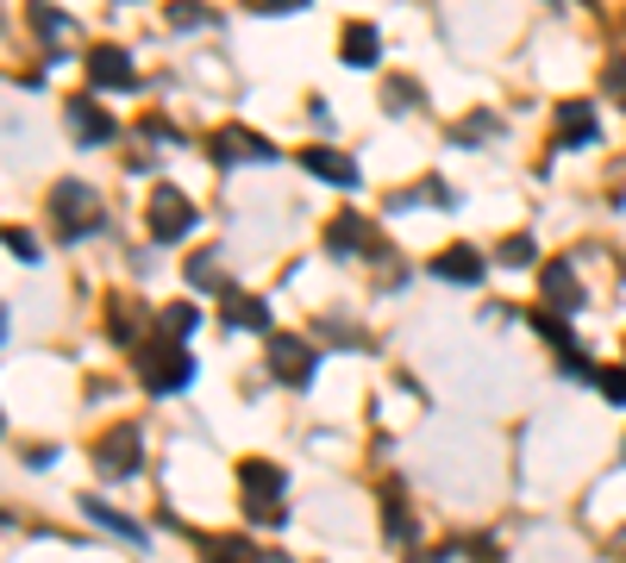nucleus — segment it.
Returning a JSON list of instances; mask_svg holds the SVG:
<instances>
[{
  "mask_svg": "<svg viewBox=\"0 0 626 563\" xmlns=\"http://www.w3.org/2000/svg\"><path fill=\"white\" fill-rule=\"evenodd\" d=\"M138 382H144V394H156V401L182 394L188 382H195L188 345H182V338H151V345H138Z\"/></svg>",
  "mask_w": 626,
  "mask_h": 563,
  "instance_id": "nucleus-1",
  "label": "nucleus"
},
{
  "mask_svg": "<svg viewBox=\"0 0 626 563\" xmlns=\"http://www.w3.org/2000/svg\"><path fill=\"white\" fill-rule=\"evenodd\" d=\"M238 488H245V513H251L257 526H282L289 520V507H282L289 476H282L270 457H245V464H238Z\"/></svg>",
  "mask_w": 626,
  "mask_h": 563,
  "instance_id": "nucleus-2",
  "label": "nucleus"
},
{
  "mask_svg": "<svg viewBox=\"0 0 626 563\" xmlns=\"http://www.w3.org/2000/svg\"><path fill=\"white\" fill-rule=\"evenodd\" d=\"M51 226H57L63 238L100 232V195L88 182H57V188H51Z\"/></svg>",
  "mask_w": 626,
  "mask_h": 563,
  "instance_id": "nucleus-3",
  "label": "nucleus"
},
{
  "mask_svg": "<svg viewBox=\"0 0 626 563\" xmlns=\"http://www.w3.org/2000/svg\"><path fill=\"white\" fill-rule=\"evenodd\" d=\"M313 369H320V350H313L307 338H294V332H276V338H270V376H276V382L307 389Z\"/></svg>",
  "mask_w": 626,
  "mask_h": 563,
  "instance_id": "nucleus-4",
  "label": "nucleus"
},
{
  "mask_svg": "<svg viewBox=\"0 0 626 563\" xmlns=\"http://www.w3.org/2000/svg\"><path fill=\"white\" fill-rule=\"evenodd\" d=\"M151 238L156 245H176V238H188L195 232V201L182 195V188H156L151 195Z\"/></svg>",
  "mask_w": 626,
  "mask_h": 563,
  "instance_id": "nucleus-5",
  "label": "nucleus"
},
{
  "mask_svg": "<svg viewBox=\"0 0 626 563\" xmlns=\"http://www.w3.org/2000/svg\"><path fill=\"white\" fill-rule=\"evenodd\" d=\"M95 469L100 476H138L144 469V445H138V426H114V432H100V445H95Z\"/></svg>",
  "mask_w": 626,
  "mask_h": 563,
  "instance_id": "nucleus-6",
  "label": "nucleus"
},
{
  "mask_svg": "<svg viewBox=\"0 0 626 563\" xmlns=\"http://www.w3.org/2000/svg\"><path fill=\"white\" fill-rule=\"evenodd\" d=\"M63 119H69V132H76L82 144H114V138H119L114 113H100V100H95V95H69Z\"/></svg>",
  "mask_w": 626,
  "mask_h": 563,
  "instance_id": "nucleus-7",
  "label": "nucleus"
},
{
  "mask_svg": "<svg viewBox=\"0 0 626 563\" xmlns=\"http://www.w3.org/2000/svg\"><path fill=\"white\" fill-rule=\"evenodd\" d=\"M207 156H214L219 170H233V163H276V144H263L257 132H238V126H226V132L207 144Z\"/></svg>",
  "mask_w": 626,
  "mask_h": 563,
  "instance_id": "nucleus-8",
  "label": "nucleus"
},
{
  "mask_svg": "<svg viewBox=\"0 0 626 563\" xmlns=\"http://www.w3.org/2000/svg\"><path fill=\"white\" fill-rule=\"evenodd\" d=\"M432 275H439V282H457V289H476V282H483V270H489V257L476 251V245H451V251H439L427 263Z\"/></svg>",
  "mask_w": 626,
  "mask_h": 563,
  "instance_id": "nucleus-9",
  "label": "nucleus"
},
{
  "mask_svg": "<svg viewBox=\"0 0 626 563\" xmlns=\"http://www.w3.org/2000/svg\"><path fill=\"white\" fill-rule=\"evenodd\" d=\"M219 326L226 332H270V301L263 294H219Z\"/></svg>",
  "mask_w": 626,
  "mask_h": 563,
  "instance_id": "nucleus-10",
  "label": "nucleus"
},
{
  "mask_svg": "<svg viewBox=\"0 0 626 563\" xmlns=\"http://www.w3.org/2000/svg\"><path fill=\"white\" fill-rule=\"evenodd\" d=\"M301 170L320 175V182H333V188H357V163L345 151H333V144H307V151H301Z\"/></svg>",
  "mask_w": 626,
  "mask_h": 563,
  "instance_id": "nucleus-11",
  "label": "nucleus"
},
{
  "mask_svg": "<svg viewBox=\"0 0 626 563\" xmlns=\"http://www.w3.org/2000/svg\"><path fill=\"white\" fill-rule=\"evenodd\" d=\"M88 82H95V88H132L126 44H95V51H88Z\"/></svg>",
  "mask_w": 626,
  "mask_h": 563,
  "instance_id": "nucleus-12",
  "label": "nucleus"
},
{
  "mask_svg": "<svg viewBox=\"0 0 626 563\" xmlns=\"http://www.w3.org/2000/svg\"><path fill=\"white\" fill-rule=\"evenodd\" d=\"M338 57L352 63V69H370V63L382 57V32H376L370 20H352V25H345V44H338Z\"/></svg>",
  "mask_w": 626,
  "mask_h": 563,
  "instance_id": "nucleus-13",
  "label": "nucleus"
},
{
  "mask_svg": "<svg viewBox=\"0 0 626 563\" xmlns=\"http://www.w3.org/2000/svg\"><path fill=\"white\" fill-rule=\"evenodd\" d=\"M364 238H370V219L345 207V214L326 226V251H333V257H352V251H364Z\"/></svg>",
  "mask_w": 626,
  "mask_h": 563,
  "instance_id": "nucleus-14",
  "label": "nucleus"
},
{
  "mask_svg": "<svg viewBox=\"0 0 626 563\" xmlns=\"http://www.w3.org/2000/svg\"><path fill=\"white\" fill-rule=\"evenodd\" d=\"M558 138L564 144H595V107L589 100H564L558 107Z\"/></svg>",
  "mask_w": 626,
  "mask_h": 563,
  "instance_id": "nucleus-15",
  "label": "nucleus"
},
{
  "mask_svg": "<svg viewBox=\"0 0 626 563\" xmlns=\"http://www.w3.org/2000/svg\"><path fill=\"white\" fill-rule=\"evenodd\" d=\"M82 507H88V520H100L107 532H114V539H126V544H138V551H144V526H138V520H126L119 507H107L100 495H82Z\"/></svg>",
  "mask_w": 626,
  "mask_h": 563,
  "instance_id": "nucleus-16",
  "label": "nucleus"
},
{
  "mask_svg": "<svg viewBox=\"0 0 626 563\" xmlns=\"http://www.w3.org/2000/svg\"><path fill=\"white\" fill-rule=\"evenodd\" d=\"M546 301L558 313H576V307H583V289H576V270H570V263H546Z\"/></svg>",
  "mask_w": 626,
  "mask_h": 563,
  "instance_id": "nucleus-17",
  "label": "nucleus"
},
{
  "mask_svg": "<svg viewBox=\"0 0 626 563\" xmlns=\"http://www.w3.org/2000/svg\"><path fill=\"white\" fill-rule=\"evenodd\" d=\"M382 532H389V544H408V532H413L408 501H401V488H382Z\"/></svg>",
  "mask_w": 626,
  "mask_h": 563,
  "instance_id": "nucleus-18",
  "label": "nucleus"
},
{
  "mask_svg": "<svg viewBox=\"0 0 626 563\" xmlns=\"http://www.w3.org/2000/svg\"><path fill=\"white\" fill-rule=\"evenodd\" d=\"M495 263H501V270H527V263H539V238H532V232H514V238H501V251H495Z\"/></svg>",
  "mask_w": 626,
  "mask_h": 563,
  "instance_id": "nucleus-19",
  "label": "nucleus"
},
{
  "mask_svg": "<svg viewBox=\"0 0 626 563\" xmlns=\"http://www.w3.org/2000/svg\"><path fill=\"white\" fill-rule=\"evenodd\" d=\"M201 563H257V544H245V539H201Z\"/></svg>",
  "mask_w": 626,
  "mask_h": 563,
  "instance_id": "nucleus-20",
  "label": "nucleus"
},
{
  "mask_svg": "<svg viewBox=\"0 0 626 563\" xmlns=\"http://www.w3.org/2000/svg\"><path fill=\"white\" fill-rule=\"evenodd\" d=\"M163 20L182 25V32H195V25H214V7H201V0H170V7H163Z\"/></svg>",
  "mask_w": 626,
  "mask_h": 563,
  "instance_id": "nucleus-21",
  "label": "nucleus"
},
{
  "mask_svg": "<svg viewBox=\"0 0 626 563\" xmlns=\"http://www.w3.org/2000/svg\"><path fill=\"white\" fill-rule=\"evenodd\" d=\"M188 282H195V289H219V257L214 251H195V257H188ZM219 294H233V289H219Z\"/></svg>",
  "mask_w": 626,
  "mask_h": 563,
  "instance_id": "nucleus-22",
  "label": "nucleus"
},
{
  "mask_svg": "<svg viewBox=\"0 0 626 563\" xmlns=\"http://www.w3.org/2000/svg\"><path fill=\"white\" fill-rule=\"evenodd\" d=\"M195 326H201V313L188 307V301H176V307H163V338H188Z\"/></svg>",
  "mask_w": 626,
  "mask_h": 563,
  "instance_id": "nucleus-23",
  "label": "nucleus"
},
{
  "mask_svg": "<svg viewBox=\"0 0 626 563\" xmlns=\"http://www.w3.org/2000/svg\"><path fill=\"white\" fill-rule=\"evenodd\" d=\"M595 389H602L607 408H626V364H607L602 376H595Z\"/></svg>",
  "mask_w": 626,
  "mask_h": 563,
  "instance_id": "nucleus-24",
  "label": "nucleus"
},
{
  "mask_svg": "<svg viewBox=\"0 0 626 563\" xmlns=\"http://www.w3.org/2000/svg\"><path fill=\"white\" fill-rule=\"evenodd\" d=\"M25 13H32V25H39V32H51V39H57V32H69V20H63L57 7H44V0H25Z\"/></svg>",
  "mask_w": 626,
  "mask_h": 563,
  "instance_id": "nucleus-25",
  "label": "nucleus"
},
{
  "mask_svg": "<svg viewBox=\"0 0 626 563\" xmlns=\"http://www.w3.org/2000/svg\"><path fill=\"white\" fill-rule=\"evenodd\" d=\"M7 251L20 257V263H39V238L25 232V226H7Z\"/></svg>",
  "mask_w": 626,
  "mask_h": 563,
  "instance_id": "nucleus-26",
  "label": "nucleus"
},
{
  "mask_svg": "<svg viewBox=\"0 0 626 563\" xmlns=\"http://www.w3.org/2000/svg\"><path fill=\"white\" fill-rule=\"evenodd\" d=\"M532 326L546 332V338H551V345H558V350H570V332H564V320H558V313H551V307H539V313H532Z\"/></svg>",
  "mask_w": 626,
  "mask_h": 563,
  "instance_id": "nucleus-27",
  "label": "nucleus"
},
{
  "mask_svg": "<svg viewBox=\"0 0 626 563\" xmlns=\"http://www.w3.org/2000/svg\"><path fill=\"white\" fill-rule=\"evenodd\" d=\"M413 100H420V88L408 76H389V113H408Z\"/></svg>",
  "mask_w": 626,
  "mask_h": 563,
  "instance_id": "nucleus-28",
  "label": "nucleus"
},
{
  "mask_svg": "<svg viewBox=\"0 0 626 563\" xmlns=\"http://www.w3.org/2000/svg\"><path fill=\"white\" fill-rule=\"evenodd\" d=\"M470 138H495V113H470L457 126V144H470Z\"/></svg>",
  "mask_w": 626,
  "mask_h": 563,
  "instance_id": "nucleus-29",
  "label": "nucleus"
},
{
  "mask_svg": "<svg viewBox=\"0 0 626 563\" xmlns=\"http://www.w3.org/2000/svg\"><path fill=\"white\" fill-rule=\"evenodd\" d=\"M602 88H607V95H614V100L626 107V57H614V63L602 69Z\"/></svg>",
  "mask_w": 626,
  "mask_h": 563,
  "instance_id": "nucleus-30",
  "label": "nucleus"
},
{
  "mask_svg": "<svg viewBox=\"0 0 626 563\" xmlns=\"http://www.w3.org/2000/svg\"><path fill=\"white\" fill-rule=\"evenodd\" d=\"M558 369H564V376H589V382H595V376H602V369L589 364L583 350H558Z\"/></svg>",
  "mask_w": 626,
  "mask_h": 563,
  "instance_id": "nucleus-31",
  "label": "nucleus"
},
{
  "mask_svg": "<svg viewBox=\"0 0 626 563\" xmlns=\"http://www.w3.org/2000/svg\"><path fill=\"white\" fill-rule=\"evenodd\" d=\"M420 195H427L432 207H457V195H451V188L439 182V175H427V182H420Z\"/></svg>",
  "mask_w": 626,
  "mask_h": 563,
  "instance_id": "nucleus-32",
  "label": "nucleus"
},
{
  "mask_svg": "<svg viewBox=\"0 0 626 563\" xmlns=\"http://www.w3.org/2000/svg\"><path fill=\"white\" fill-rule=\"evenodd\" d=\"M257 13H301V7H307V0H251Z\"/></svg>",
  "mask_w": 626,
  "mask_h": 563,
  "instance_id": "nucleus-33",
  "label": "nucleus"
},
{
  "mask_svg": "<svg viewBox=\"0 0 626 563\" xmlns=\"http://www.w3.org/2000/svg\"><path fill=\"white\" fill-rule=\"evenodd\" d=\"M470 557H483V563H501V551H495V539H476V544H470Z\"/></svg>",
  "mask_w": 626,
  "mask_h": 563,
  "instance_id": "nucleus-34",
  "label": "nucleus"
},
{
  "mask_svg": "<svg viewBox=\"0 0 626 563\" xmlns=\"http://www.w3.org/2000/svg\"><path fill=\"white\" fill-rule=\"evenodd\" d=\"M257 563H289V551H276L270 544V551H257Z\"/></svg>",
  "mask_w": 626,
  "mask_h": 563,
  "instance_id": "nucleus-35",
  "label": "nucleus"
}]
</instances>
